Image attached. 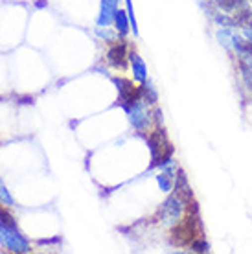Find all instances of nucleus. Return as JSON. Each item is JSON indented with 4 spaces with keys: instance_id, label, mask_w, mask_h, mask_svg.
Wrapping results in <instances>:
<instances>
[{
    "instance_id": "f03ea898",
    "label": "nucleus",
    "mask_w": 252,
    "mask_h": 254,
    "mask_svg": "<svg viewBox=\"0 0 252 254\" xmlns=\"http://www.w3.org/2000/svg\"><path fill=\"white\" fill-rule=\"evenodd\" d=\"M0 243L13 253H30V243L24 236L13 227H2L0 225Z\"/></svg>"
},
{
    "instance_id": "2eb2a0df",
    "label": "nucleus",
    "mask_w": 252,
    "mask_h": 254,
    "mask_svg": "<svg viewBox=\"0 0 252 254\" xmlns=\"http://www.w3.org/2000/svg\"><path fill=\"white\" fill-rule=\"evenodd\" d=\"M140 89H142V96H144L145 103H155V102H157V92L151 89V85H147V83L144 81V85H142Z\"/></svg>"
},
{
    "instance_id": "aec40b11",
    "label": "nucleus",
    "mask_w": 252,
    "mask_h": 254,
    "mask_svg": "<svg viewBox=\"0 0 252 254\" xmlns=\"http://www.w3.org/2000/svg\"><path fill=\"white\" fill-rule=\"evenodd\" d=\"M191 251H195V253H206V251H210V245L206 242H193L191 243Z\"/></svg>"
},
{
    "instance_id": "9b49d317",
    "label": "nucleus",
    "mask_w": 252,
    "mask_h": 254,
    "mask_svg": "<svg viewBox=\"0 0 252 254\" xmlns=\"http://www.w3.org/2000/svg\"><path fill=\"white\" fill-rule=\"evenodd\" d=\"M114 22H116V30H118V33L120 35H126L127 32H129V15L127 13H124L120 9V11H116V17H114Z\"/></svg>"
},
{
    "instance_id": "f8f14e48",
    "label": "nucleus",
    "mask_w": 252,
    "mask_h": 254,
    "mask_svg": "<svg viewBox=\"0 0 252 254\" xmlns=\"http://www.w3.org/2000/svg\"><path fill=\"white\" fill-rule=\"evenodd\" d=\"M217 6L223 9V11H236V9H240V7H245V0H217Z\"/></svg>"
},
{
    "instance_id": "0eeeda50",
    "label": "nucleus",
    "mask_w": 252,
    "mask_h": 254,
    "mask_svg": "<svg viewBox=\"0 0 252 254\" xmlns=\"http://www.w3.org/2000/svg\"><path fill=\"white\" fill-rule=\"evenodd\" d=\"M107 61L113 64L114 68H126L127 66V46L126 43H116L109 48L107 52Z\"/></svg>"
},
{
    "instance_id": "20e7f679",
    "label": "nucleus",
    "mask_w": 252,
    "mask_h": 254,
    "mask_svg": "<svg viewBox=\"0 0 252 254\" xmlns=\"http://www.w3.org/2000/svg\"><path fill=\"white\" fill-rule=\"evenodd\" d=\"M197 221H199L197 217H186V221L181 223L179 227L173 229V232H171V243L177 245V247H184V245H188L189 242L193 243Z\"/></svg>"
},
{
    "instance_id": "423d86ee",
    "label": "nucleus",
    "mask_w": 252,
    "mask_h": 254,
    "mask_svg": "<svg viewBox=\"0 0 252 254\" xmlns=\"http://www.w3.org/2000/svg\"><path fill=\"white\" fill-rule=\"evenodd\" d=\"M181 204H183V201L177 195L168 197V201H166L164 206H162V223H164V225H173V223L179 221L181 208H183Z\"/></svg>"
},
{
    "instance_id": "dca6fc26",
    "label": "nucleus",
    "mask_w": 252,
    "mask_h": 254,
    "mask_svg": "<svg viewBox=\"0 0 252 254\" xmlns=\"http://www.w3.org/2000/svg\"><path fill=\"white\" fill-rule=\"evenodd\" d=\"M215 22L221 26H225V28H234V26H238V20L232 19V17H228V15H215Z\"/></svg>"
},
{
    "instance_id": "1a4fd4ad",
    "label": "nucleus",
    "mask_w": 252,
    "mask_h": 254,
    "mask_svg": "<svg viewBox=\"0 0 252 254\" xmlns=\"http://www.w3.org/2000/svg\"><path fill=\"white\" fill-rule=\"evenodd\" d=\"M177 197L183 201V203H191L193 199V191L188 185V179L184 175V172H179V177H177Z\"/></svg>"
},
{
    "instance_id": "f3484780",
    "label": "nucleus",
    "mask_w": 252,
    "mask_h": 254,
    "mask_svg": "<svg viewBox=\"0 0 252 254\" xmlns=\"http://www.w3.org/2000/svg\"><path fill=\"white\" fill-rule=\"evenodd\" d=\"M241 70H243V77H245L247 87L252 90V64H247L241 61Z\"/></svg>"
},
{
    "instance_id": "f257e3e1",
    "label": "nucleus",
    "mask_w": 252,
    "mask_h": 254,
    "mask_svg": "<svg viewBox=\"0 0 252 254\" xmlns=\"http://www.w3.org/2000/svg\"><path fill=\"white\" fill-rule=\"evenodd\" d=\"M149 147H151V155H153V164L151 168L158 164H168L171 162V153H173V147L171 144L166 140V133L162 129H157L153 131L151 136H149Z\"/></svg>"
},
{
    "instance_id": "a211bd4d",
    "label": "nucleus",
    "mask_w": 252,
    "mask_h": 254,
    "mask_svg": "<svg viewBox=\"0 0 252 254\" xmlns=\"http://www.w3.org/2000/svg\"><path fill=\"white\" fill-rule=\"evenodd\" d=\"M0 203L2 204H15L13 203V197L7 193L6 186L2 185V181H0Z\"/></svg>"
},
{
    "instance_id": "6e6552de",
    "label": "nucleus",
    "mask_w": 252,
    "mask_h": 254,
    "mask_svg": "<svg viewBox=\"0 0 252 254\" xmlns=\"http://www.w3.org/2000/svg\"><path fill=\"white\" fill-rule=\"evenodd\" d=\"M118 11V0H101V11L98 17V24L100 26H109L111 22H114Z\"/></svg>"
},
{
    "instance_id": "7ed1b4c3",
    "label": "nucleus",
    "mask_w": 252,
    "mask_h": 254,
    "mask_svg": "<svg viewBox=\"0 0 252 254\" xmlns=\"http://www.w3.org/2000/svg\"><path fill=\"white\" fill-rule=\"evenodd\" d=\"M124 109L127 111V115H129V120H131V124L136 127L138 131H145V129L149 127L151 115H149V111H147V107H145L144 100H136L134 103L124 105Z\"/></svg>"
},
{
    "instance_id": "9d476101",
    "label": "nucleus",
    "mask_w": 252,
    "mask_h": 254,
    "mask_svg": "<svg viewBox=\"0 0 252 254\" xmlns=\"http://www.w3.org/2000/svg\"><path fill=\"white\" fill-rule=\"evenodd\" d=\"M131 63H132V74H134V79L140 83L145 81V76H147V70H145V63L142 61L136 52L131 54Z\"/></svg>"
},
{
    "instance_id": "39448f33",
    "label": "nucleus",
    "mask_w": 252,
    "mask_h": 254,
    "mask_svg": "<svg viewBox=\"0 0 252 254\" xmlns=\"http://www.w3.org/2000/svg\"><path fill=\"white\" fill-rule=\"evenodd\" d=\"M114 83H116L118 92H120L122 105H129V103H134L136 100H140V96H142V89H136L129 79H124V77H114Z\"/></svg>"
},
{
    "instance_id": "4be33fe9",
    "label": "nucleus",
    "mask_w": 252,
    "mask_h": 254,
    "mask_svg": "<svg viewBox=\"0 0 252 254\" xmlns=\"http://www.w3.org/2000/svg\"><path fill=\"white\" fill-rule=\"evenodd\" d=\"M251 2H252V0H251Z\"/></svg>"
},
{
    "instance_id": "412c9836",
    "label": "nucleus",
    "mask_w": 252,
    "mask_h": 254,
    "mask_svg": "<svg viewBox=\"0 0 252 254\" xmlns=\"http://www.w3.org/2000/svg\"><path fill=\"white\" fill-rule=\"evenodd\" d=\"M245 37L252 43V30H251V28H245Z\"/></svg>"
},
{
    "instance_id": "ddd939ff",
    "label": "nucleus",
    "mask_w": 252,
    "mask_h": 254,
    "mask_svg": "<svg viewBox=\"0 0 252 254\" xmlns=\"http://www.w3.org/2000/svg\"><path fill=\"white\" fill-rule=\"evenodd\" d=\"M0 225H2V227H13V229H17L15 217H13L2 204H0Z\"/></svg>"
},
{
    "instance_id": "4468645a",
    "label": "nucleus",
    "mask_w": 252,
    "mask_h": 254,
    "mask_svg": "<svg viewBox=\"0 0 252 254\" xmlns=\"http://www.w3.org/2000/svg\"><path fill=\"white\" fill-rule=\"evenodd\" d=\"M217 41H219L221 46L230 48V46L234 45V35L230 33V30H219V32H217Z\"/></svg>"
},
{
    "instance_id": "6ab92c4d",
    "label": "nucleus",
    "mask_w": 252,
    "mask_h": 254,
    "mask_svg": "<svg viewBox=\"0 0 252 254\" xmlns=\"http://www.w3.org/2000/svg\"><path fill=\"white\" fill-rule=\"evenodd\" d=\"M158 185L164 191H168L171 188V183H170V175L168 173H162V175H158Z\"/></svg>"
}]
</instances>
